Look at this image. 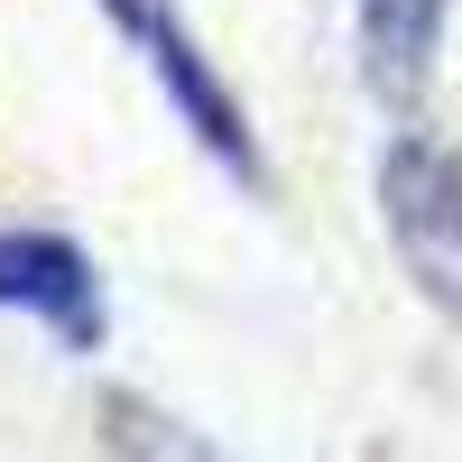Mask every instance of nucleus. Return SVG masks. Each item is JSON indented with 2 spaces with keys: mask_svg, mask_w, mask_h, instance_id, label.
Masks as SVG:
<instances>
[{
  "mask_svg": "<svg viewBox=\"0 0 462 462\" xmlns=\"http://www.w3.org/2000/svg\"><path fill=\"white\" fill-rule=\"evenodd\" d=\"M111 10V28L130 37V47L148 56V74H158V93H167V111L185 130H195V148L222 167V176H241L250 195L268 185V158H259V130H250V111L231 102V84L213 74V56L195 47V28H185L167 0H102Z\"/></svg>",
  "mask_w": 462,
  "mask_h": 462,
  "instance_id": "obj_1",
  "label": "nucleus"
},
{
  "mask_svg": "<svg viewBox=\"0 0 462 462\" xmlns=\"http://www.w3.org/2000/svg\"><path fill=\"white\" fill-rule=\"evenodd\" d=\"M379 222L407 259V278L426 287L444 315H462V148L398 130L379 158Z\"/></svg>",
  "mask_w": 462,
  "mask_h": 462,
  "instance_id": "obj_2",
  "label": "nucleus"
},
{
  "mask_svg": "<svg viewBox=\"0 0 462 462\" xmlns=\"http://www.w3.org/2000/svg\"><path fill=\"white\" fill-rule=\"evenodd\" d=\"M0 305L10 315H37L65 352H102V278L93 259L65 241V231H0Z\"/></svg>",
  "mask_w": 462,
  "mask_h": 462,
  "instance_id": "obj_3",
  "label": "nucleus"
},
{
  "mask_svg": "<svg viewBox=\"0 0 462 462\" xmlns=\"http://www.w3.org/2000/svg\"><path fill=\"white\" fill-rule=\"evenodd\" d=\"M444 10L453 0H361V84L379 111H416L435 74V47H444Z\"/></svg>",
  "mask_w": 462,
  "mask_h": 462,
  "instance_id": "obj_4",
  "label": "nucleus"
},
{
  "mask_svg": "<svg viewBox=\"0 0 462 462\" xmlns=\"http://www.w3.org/2000/svg\"><path fill=\"white\" fill-rule=\"evenodd\" d=\"M102 435H111V453H121V462H222L195 426L158 416V407L130 398V389H111V398H102Z\"/></svg>",
  "mask_w": 462,
  "mask_h": 462,
  "instance_id": "obj_5",
  "label": "nucleus"
}]
</instances>
